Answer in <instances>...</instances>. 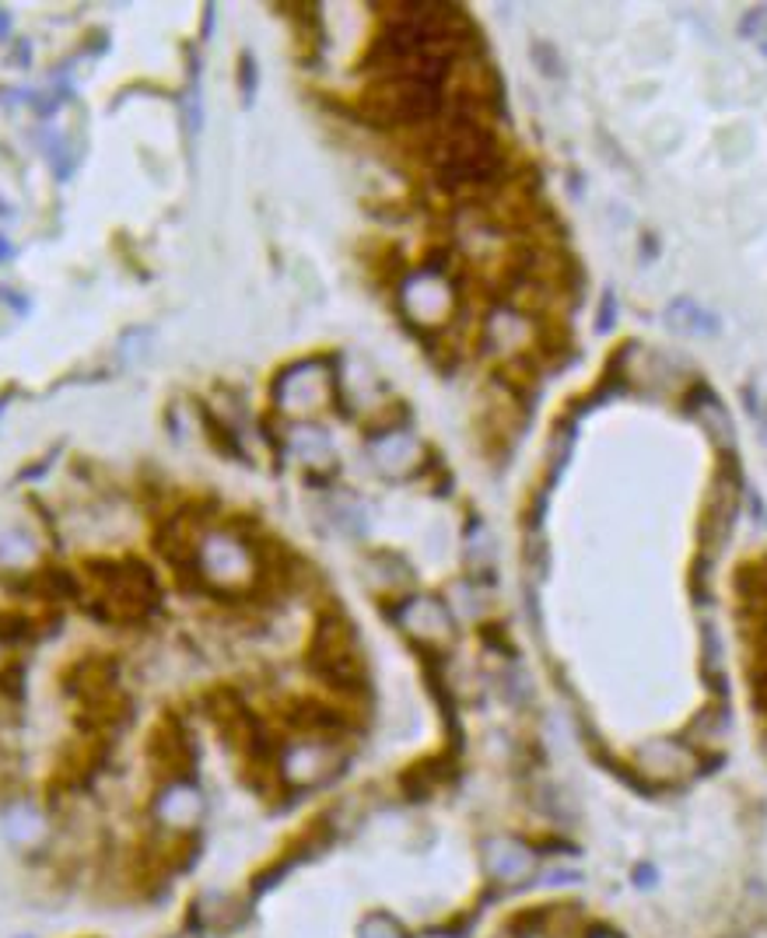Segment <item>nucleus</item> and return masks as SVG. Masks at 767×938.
Wrapping results in <instances>:
<instances>
[{"label": "nucleus", "instance_id": "ddd939ff", "mask_svg": "<svg viewBox=\"0 0 767 938\" xmlns=\"http://www.w3.org/2000/svg\"><path fill=\"white\" fill-rule=\"evenodd\" d=\"M687 411L711 431V438L718 442V448H722L726 455L736 452L732 421H729V414H726V406L718 403V396H715L708 386H694V393L687 396Z\"/></svg>", "mask_w": 767, "mask_h": 938}, {"label": "nucleus", "instance_id": "f8f14e48", "mask_svg": "<svg viewBox=\"0 0 767 938\" xmlns=\"http://www.w3.org/2000/svg\"><path fill=\"white\" fill-rule=\"evenodd\" d=\"M316 372H319V365L313 361V365L292 368L277 382V403L284 406V411H313V406H319L326 399V382L330 378H323Z\"/></svg>", "mask_w": 767, "mask_h": 938}, {"label": "nucleus", "instance_id": "9d476101", "mask_svg": "<svg viewBox=\"0 0 767 938\" xmlns=\"http://www.w3.org/2000/svg\"><path fill=\"white\" fill-rule=\"evenodd\" d=\"M396 623L421 644H445L452 638V620L449 610L439 599H411L396 610Z\"/></svg>", "mask_w": 767, "mask_h": 938}, {"label": "nucleus", "instance_id": "423d86ee", "mask_svg": "<svg viewBox=\"0 0 767 938\" xmlns=\"http://www.w3.org/2000/svg\"><path fill=\"white\" fill-rule=\"evenodd\" d=\"M148 763L158 778H165V784L189 781L194 746H189V735L176 718H161L158 729L148 735Z\"/></svg>", "mask_w": 767, "mask_h": 938}, {"label": "nucleus", "instance_id": "393cba45", "mask_svg": "<svg viewBox=\"0 0 767 938\" xmlns=\"http://www.w3.org/2000/svg\"><path fill=\"white\" fill-rule=\"evenodd\" d=\"M11 256H14V249H11V243H8V238H4V235H0V259H11Z\"/></svg>", "mask_w": 767, "mask_h": 938}, {"label": "nucleus", "instance_id": "39448f33", "mask_svg": "<svg viewBox=\"0 0 767 938\" xmlns=\"http://www.w3.org/2000/svg\"><path fill=\"white\" fill-rule=\"evenodd\" d=\"M337 767L341 757L333 750V742H292L284 746V753L277 760L281 778L292 788H316L337 774Z\"/></svg>", "mask_w": 767, "mask_h": 938}, {"label": "nucleus", "instance_id": "7ed1b4c3", "mask_svg": "<svg viewBox=\"0 0 767 938\" xmlns=\"http://www.w3.org/2000/svg\"><path fill=\"white\" fill-rule=\"evenodd\" d=\"M308 665H313V672L323 683H330L333 690H344V693H357L368 680L362 652H357L354 628L341 613H326L316 623Z\"/></svg>", "mask_w": 767, "mask_h": 938}, {"label": "nucleus", "instance_id": "bb28decb", "mask_svg": "<svg viewBox=\"0 0 767 938\" xmlns=\"http://www.w3.org/2000/svg\"><path fill=\"white\" fill-rule=\"evenodd\" d=\"M494 938H512V935H509V931H501V935H494Z\"/></svg>", "mask_w": 767, "mask_h": 938}, {"label": "nucleus", "instance_id": "4be33fe9", "mask_svg": "<svg viewBox=\"0 0 767 938\" xmlns=\"http://www.w3.org/2000/svg\"><path fill=\"white\" fill-rule=\"evenodd\" d=\"M613 323H617V298H613V292H607L603 295V302H599V329H613Z\"/></svg>", "mask_w": 767, "mask_h": 938}, {"label": "nucleus", "instance_id": "4468645a", "mask_svg": "<svg viewBox=\"0 0 767 938\" xmlns=\"http://www.w3.org/2000/svg\"><path fill=\"white\" fill-rule=\"evenodd\" d=\"M530 336H533L530 323H525L519 312H512V308H498L494 316L488 319V329H484L488 347H491V350H501V354L522 350Z\"/></svg>", "mask_w": 767, "mask_h": 938}, {"label": "nucleus", "instance_id": "b1692460", "mask_svg": "<svg viewBox=\"0 0 767 938\" xmlns=\"http://www.w3.org/2000/svg\"><path fill=\"white\" fill-rule=\"evenodd\" d=\"M11 36V14L0 8V39H8Z\"/></svg>", "mask_w": 767, "mask_h": 938}, {"label": "nucleus", "instance_id": "cd10ccee", "mask_svg": "<svg viewBox=\"0 0 767 938\" xmlns=\"http://www.w3.org/2000/svg\"><path fill=\"white\" fill-rule=\"evenodd\" d=\"M596 938H617V935H596Z\"/></svg>", "mask_w": 767, "mask_h": 938}, {"label": "nucleus", "instance_id": "6ab92c4d", "mask_svg": "<svg viewBox=\"0 0 767 938\" xmlns=\"http://www.w3.org/2000/svg\"><path fill=\"white\" fill-rule=\"evenodd\" d=\"M530 53H533V63L540 67V75L554 78V81L564 78V60H561V53H558L554 42H533Z\"/></svg>", "mask_w": 767, "mask_h": 938}, {"label": "nucleus", "instance_id": "a211bd4d", "mask_svg": "<svg viewBox=\"0 0 767 938\" xmlns=\"http://www.w3.org/2000/svg\"><path fill=\"white\" fill-rule=\"evenodd\" d=\"M357 938H406V931L400 928L396 918H390V914H368V918L362 921V928H357Z\"/></svg>", "mask_w": 767, "mask_h": 938}, {"label": "nucleus", "instance_id": "20e7f679", "mask_svg": "<svg viewBox=\"0 0 767 938\" xmlns=\"http://www.w3.org/2000/svg\"><path fill=\"white\" fill-rule=\"evenodd\" d=\"M197 574L207 589L222 595L249 592L256 582V557L235 533H207L197 553Z\"/></svg>", "mask_w": 767, "mask_h": 938}, {"label": "nucleus", "instance_id": "9b49d317", "mask_svg": "<svg viewBox=\"0 0 767 938\" xmlns=\"http://www.w3.org/2000/svg\"><path fill=\"white\" fill-rule=\"evenodd\" d=\"M200 515L183 512L176 519H169L158 533V553L165 561H173L176 567H197V553H200Z\"/></svg>", "mask_w": 767, "mask_h": 938}, {"label": "nucleus", "instance_id": "a878e982", "mask_svg": "<svg viewBox=\"0 0 767 938\" xmlns=\"http://www.w3.org/2000/svg\"><path fill=\"white\" fill-rule=\"evenodd\" d=\"M173 938H200V928H183V931H176Z\"/></svg>", "mask_w": 767, "mask_h": 938}, {"label": "nucleus", "instance_id": "f03ea898", "mask_svg": "<svg viewBox=\"0 0 767 938\" xmlns=\"http://www.w3.org/2000/svg\"><path fill=\"white\" fill-rule=\"evenodd\" d=\"M362 112L375 127H427L445 112L442 88L414 78H375L362 95Z\"/></svg>", "mask_w": 767, "mask_h": 938}, {"label": "nucleus", "instance_id": "5701e85b", "mask_svg": "<svg viewBox=\"0 0 767 938\" xmlns=\"http://www.w3.org/2000/svg\"><path fill=\"white\" fill-rule=\"evenodd\" d=\"M743 403H747V414H750V417H760V399H757V389H754V386L743 389Z\"/></svg>", "mask_w": 767, "mask_h": 938}, {"label": "nucleus", "instance_id": "412c9836", "mask_svg": "<svg viewBox=\"0 0 767 938\" xmlns=\"http://www.w3.org/2000/svg\"><path fill=\"white\" fill-rule=\"evenodd\" d=\"M767 26V8H754L739 18V36L743 39H760V29Z\"/></svg>", "mask_w": 767, "mask_h": 938}, {"label": "nucleus", "instance_id": "dca6fc26", "mask_svg": "<svg viewBox=\"0 0 767 938\" xmlns=\"http://www.w3.org/2000/svg\"><path fill=\"white\" fill-rule=\"evenodd\" d=\"M666 323L677 333H694V336H715L718 329H722L718 316H711V312H705L698 302H690V298H677L673 305H669Z\"/></svg>", "mask_w": 767, "mask_h": 938}, {"label": "nucleus", "instance_id": "6e6552de", "mask_svg": "<svg viewBox=\"0 0 767 938\" xmlns=\"http://www.w3.org/2000/svg\"><path fill=\"white\" fill-rule=\"evenodd\" d=\"M484 872L498 886H522L537 872V851L519 837H488L484 840Z\"/></svg>", "mask_w": 767, "mask_h": 938}, {"label": "nucleus", "instance_id": "0eeeda50", "mask_svg": "<svg viewBox=\"0 0 767 938\" xmlns=\"http://www.w3.org/2000/svg\"><path fill=\"white\" fill-rule=\"evenodd\" d=\"M207 812L204 791L194 781H173L158 791L155 799V823L165 833H189L197 830Z\"/></svg>", "mask_w": 767, "mask_h": 938}, {"label": "nucleus", "instance_id": "f3484780", "mask_svg": "<svg viewBox=\"0 0 767 938\" xmlns=\"http://www.w3.org/2000/svg\"><path fill=\"white\" fill-rule=\"evenodd\" d=\"M641 757H652V767H645V771L649 774H659V778H666V774H677V771H684L687 767V750L684 746H677V742H649L641 750Z\"/></svg>", "mask_w": 767, "mask_h": 938}, {"label": "nucleus", "instance_id": "f257e3e1", "mask_svg": "<svg viewBox=\"0 0 767 938\" xmlns=\"http://www.w3.org/2000/svg\"><path fill=\"white\" fill-rule=\"evenodd\" d=\"M95 599L91 610L112 623H137L158 606V585L148 564L140 561H91Z\"/></svg>", "mask_w": 767, "mask_h": 938}, {"label": "nucleus", "instance_id": "2eb2a0df", "mask_svg": "<svg viewBox=\"0 0 767 938\" xmlns=\"http://www.w3.org/2000/svg\"><path fill=\"white\" fill-rule=\"evenodd\" d=\"M4 833L18 848H36L46 837V816L32 802H11L4 809Z\"/></svg>", "mask_w": 767, "mask_h": 938}, {"label": "nucleus", "instance_id": "aec40b11", "mask_svg": "<svg viewBox=\"0 0 767 938\" xmlns=\"http://www.w3.org/2000/svg\"><path fill=\"white\" fill-rule=\"evenodd\" d=\"M256 81H259L256 60H253V53H243V60H238V91H243V106H253V99H256Z\"/></svg>", "mask_w": 767, "mask_h": 938}, {"label": "nucleus", "instance_id": "1a4fd4ad", "mask_svg": "<svg viewBox=\"0 0 767 938\" xmlns=\"http://www.w3.org/2000/svg\"><path fill=\"white\" fill-rule=\"evenodd\" d=\"M400 295H403L406 316H411L417 326H439L449 316V308H452L449 284L442 280V274H431V270L414 274L411 280L403 284Z\"/></svg>", "mask_w": 767, "mask_h": 938}]
</instances>
